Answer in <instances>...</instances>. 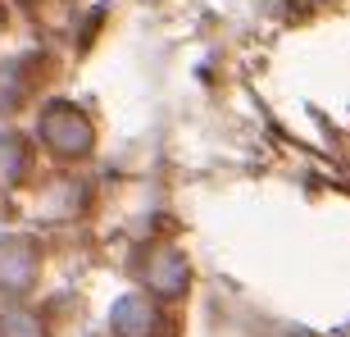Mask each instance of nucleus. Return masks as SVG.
I'll return each mask as SVG.
<instances>
[{"label": "nucleus", "mask_w": 350, "mask_h": 337, "mask_svg": "<svg viewBox=\"0 0 350 337\" xmlns=\"http://www.w3.org/2000/svg\"><path fill=\"white\" fill-rule=\"evenodd\" d=\"M23 273H27V251H0V283H10V287H18L23 283Z\"/></svg>", "instance_id": "f03ea898"}, {"label": "nucleus", "mask_w": 350, "mask_h": 337, "mask_svg": "<svg viewBox=\"0 0 350 337\" xmlns=\"http://www.w3.org/2000/svg\"><path fill=\"white\" fill-rule=\"evenodd\" d=\"M46 137H51L59 151H82V146L91 142L87 123H82L78 114H68V110H51V114H46Z\"/></svg>", "instance_id": "f257e3e1"}]
</instances>
